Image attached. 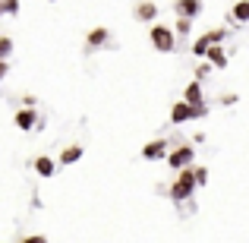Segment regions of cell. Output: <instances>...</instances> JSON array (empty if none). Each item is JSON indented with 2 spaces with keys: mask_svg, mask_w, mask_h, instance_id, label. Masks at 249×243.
<instances>
[{
  "mask_svg": "<svg viewBox=\"0 0 249 243\" xmlns=\"http://www.w3.org/2000/svg\"><path fill=\"white\" fill-rule=\"evenodd\" d=\"M196 187H199V180H196V168H180L174 187H170V196H174V199H189Z\"/></svg>",
  "mask_w": 249,
  "mask_h": 243,
  "instance_id": "obj_1",
  "label": "cell"
},
{
  "mask_svg": "<svg viewBox=\"0 0 249 243\" xmlns=\"http://www.w3.org/2000/svg\"><path fill=\"white\" fill-rule=\"evenodd\" d=\"M148 41H152V48H155V51H161V54H167V51H174L177 38H174V32H170L167 25L155 22L152 29H148Z\"/></svg>",
  "mask_w": 249,
  "mask_h": 243,
  "instance_id": "obj_2",
  "label": "cell"
},
{
  "mask_svg": "<svg viewBox=\"0 0 249 243\" xmlns=\"http://www.w3.org/2000/svg\"><path fill=\"white\" fill-rule=\"evenodd\" d=\"M205 114H208V108H196V104H189L183 98V101H177L170 108V123H186V120H196V117H205Z\"/></svg>",
  "mask_w": 249,
  "mask_h": 243,
  "instance_id": "obj_3",
  "label": "cell"
},
{
  "mask_svg": "<svg viewBox=\"0 0 249 243\" xmlns=\"http://www.w3.org/2000/svg\"><path fill=\"white\" fill-rule=\"evenodd\" d=\"M193 158H196V149H193V146H177V149H170V152H167V164H170L174 170L189 168V164H193Z\"/></svg>",
  "mask_w": 249,
  "mask_h": 243,
  "instance_id": "obj_4",
  "label": "cell"
},
{
  "mask_svg": "<svg viewBox=\"0 0 249 243\" xmlns=\"http://www.w3.org/2000/svg\"><path fill=\"white\" fill-rule=\"evenodd\" d=\"M167 152H170V142L167 139H152L148 146H142V158H148V161L167 158Z\"/></svg>",
  "mask_w": 249,
  "mask_h": 243,
  "instance_id": "obj_5",
  "label": "cell"
},
{
  "mask_svg": "<svg viewBox=\"0 0 249 243\" xmlns=\"http://www.w3.org/2000/svg\"><path fill=\"white\" fill-rule=\"evenodd\" d=\"M133 16L139 19V22H152V19H158V3H155V0H136Z\"/></svg>",
  "mask_w": 249,
  "mask_h": 243,
  "instance_id": "obj_6",
  "label": "cell"
},
{
  "mask_svg": "<svg viewBox=\"0 0 249 243\" xmlns=\"http://www.w3.org/2000/svg\"><path fill=\"white\" fill-rule=\"evenodd\" d=\"M174 10L180 13V16H186V19H196L202 13V0H177Z\"/></svg>",
  "mask_w": 249,
  "mask_h": 243,
  "instance_id": "obj_7",
  "label": "cell"
},
{
  "mask_svg": "<svg viewBox=\"0 0 249 243\" xmlns=\"http://www.w3.org/2000/svg\"><path fill=\"white\" fill-rule=\"evenodd\" d=\"M13 123H16V130H32V127L38 123V114H35L32 108H22V111H16Z\"/></svg>",
  "mask_w": 249,
  "mask_h": 243,
  "instance_id": "obj_8",
  "label": "cell"
},
{
  "mask_svg": "<svg viewBox=\"0 0 249 243\" xmlns=\"http://www.w3.org/2000/svg\"><path fill=\"white\" fill-rule=\"evenodd\" d=\"M183 98H186L189 104H196V108H205V101H202V79H193L186 85V92H183Z\"/></svg>",
  "mask_w": 249,
  "mask_h": 243,
  "instance_id": "obj_9",
  "label": "cell"
},
{
  "mask_svg": "<svg viewBox=\"0 0 249 243\" xmlns=\"http://www.w3.org/2000/svg\"><path fill=\"white\" fill-rule=\"evenodd\" d=\"M35 170H38V177H54L57 174V161L51 158V155H38V158H35Z\"/></svg>",
  "mask_w": 249,
  "mask_h": 243,
  "instance_id": "obj_10",
  "label": "cell"
},
{
  "mask_svg": "<svg viewBox=\"0 0 249 243\" xmlns=\"http://www.w3.org/2000/svg\"><path fill=\"white\" fill-rule=\"evenodd\" d=\"M205 57H208V63H212V67H224V63H227V54H224V48H221L218 41L205 51Z\"/></svg>",
  "mask_w": 249,
  "mask_h": 243,
  "instance_id": "obj_11",
  "label": "cell"
},
{
  "mask_svg": "<svg viewBox=\"0 0 249 243\" xmlns=\"http://www.w3.org/2000/svg\"><path fill=\"white\" fill-rule=\"evenodd\" d=\"M107 38H110V32L104 29V25H98V29H91V32H89V38H85V41H89V48H101Z\"/></svg>",
  "mask_w": 249,
  "mask_h": 243,
  "instance_id": "obj_12",
  "label": "cell"
},
{
  "mask_svg": "<svg viewBox=\"0 0 249 243\" xmlns=\"http://www.w3.org/2000/svg\"><path fill=\"white\" fill-rule=\"evenodd\" d=\"M231 19L233 22H249V0H237V3H233Z\"/></svg>",
  "mask_w": 249,
  "mask_h": 243,
  "instance_id": "obj_13",
  "label": "cell"
},
{
  "mask_svg": "<svg viewBox=\"0 0 249 243\" xmlns=\"http://www.w3.org/2000/svg\"><path fill=\"white\" fill-rule=\"evenodd\" d=\"M79 158H82V146H67L60 152V164H76Z\"/></svg>",
  "mask_w": 249,
  "mask_h": 243,
  "instance_id": "obj_14",
  "label": "cell"
},
{
  "mask_svg": "<svg viewBox=\"0 0 249 243\" xmlns=\"http://www.w3.org/2000/svg\"><path fill=\"white\" fill-rule=\"evenodd\" d=\"M212 44H214V41H212V35H202L199 41L193 44V54H196V57H205V51L212 48Z\"/></svg>",
  "mask_w": 249,
  "mask_h": 243,
  "instance_id": "obj_15",
  "label": "cell"
},
{
  "mask_svg": "<svg viewBox=\"0 0 249 243\" xmlns=\"http://www.w3.org/2000/svg\"><path fill=\"white\" fill-rule=\"evenodd\" d=\"M10 51H13V38H0V60H6V57H10Z\"/></svg>",
  "mask_w": 249,
  "mask_h": 243,
  "instance_id": "obj_16",
  "label": "cell"
},
{
  "mask_svg": "<svg viewBox=\"0 0 249 243\" xmlns=\"http://www.w3.org/2000/svg\"><path fill=\"white\" fill-rule=\"evenodd\" d=\"M189 22H193V19L180 16V22H177V32H180V35H186V32H189Z\"/></svg>",
  "mask_w": 249,
  "mask_h": 243,
  "instance_id": "obj_17",
  "label": "cell"
},
{
  "mask_svg": "<svg viewBox=\"0 0 249 243\" xmlns=\"http://www.w3.org/2000/svg\"><path fill=\"white\" fill-rule=\"evenodd\" d=\"M196 180L205 187V183H208V170H205V168H196Z\"/></svg>",
  "mask_w": 249,
  "mask_h": 243,
  "instance_id": "obj_18",
  "label": "cell"
},
{
  "mask_svg": "<svg viewBox=\"0 0 249 243\" xmlns=\"http://www.w3.org/2000/svg\"><path fill=\"white\" fill-rule=\"evenodd\" d=\"M212 35V41H224V29H214V32H208Z\"/></svg>",
  "mask_w": 249,
  "mask_h": 243,
  "instance_id": "obj_19",
  "label": "cell"
},
{
  "mask_svg": "<svg viewBox=\"0 0 249 243\" xmlns=\"http://www.w3.org/2000/svg\"><path fill=\"white\" fill-rule=\"evenodd\" d=\"M208 70H212V67H208V63H202V67H199V70H196V79H202V76H205V73H208Z\"/></svg>",
  "mask_w": 249,
  "mask_h": 243,
  "instance_id": "obj_20",
  "label": "cell"
},
{
  "mask_svg": "<svg viewBox=\"0 0 249 243\" xmlns=\"http://www.w3.org/2000/svg\"><path fill=\"white\" fill-rule=\"evenodd\" d=\"M6 70H10V67H6V60H0V79L6 76Z\"/></svg>",
  "mask_w": 249,
  "mask_h": 243,
  "instance_id": "obj_21",
  "label": "cell"
}]
</instances>
